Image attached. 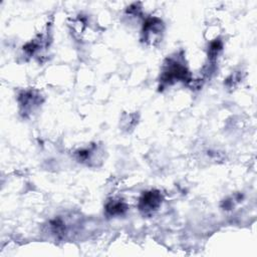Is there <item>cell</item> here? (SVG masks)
I'll list each match as a JSON object with an SVG mask.
<instances>
[{"label":"cell","mask_w":257,"mask_h":257,"mask_svg":"<svg viewBox=\"0 0 257 257\" xmlns=\"http://www.w3.org/2000/svg\"><path fill=\"white\" fill-rule=\"evenodd\" d=\"M163 31V23L162 20L157 17H151L148 18L143 25V35L144 39L148 42H155L157 40V37L160 36V34Z\"/></svg>","instance_id":"cell-2"},{"label":"cell","mask_w":257,"mask_h":257,"mask_svg":"<svg viewBox=\"0 0 257 257\" xmlns=\"http://www.w3.org/2000/svg\"><path fill=\"white\" fill-rule=\"evenodd\" d=\"M162 202V196L158 191H150L143 194L140 198L139 208L145 214H151L156 211Z\"/></svg>","instance_id":"cell-1"},{"label":"cell","mask_w":257,"mask_h":257,"mask_svg":"<svg viewBox=\"0 0 257 257\" xmlns=\"http://www.w3.org/2000/svg\"><path fill=\"white\" fill-rule=\"evenodd\" d=\"M105 211L110 216L121 215L126 211V205L120 201H110L106 204Z\"/></svg>","instance_id":"cell-3"}]
</instances>
